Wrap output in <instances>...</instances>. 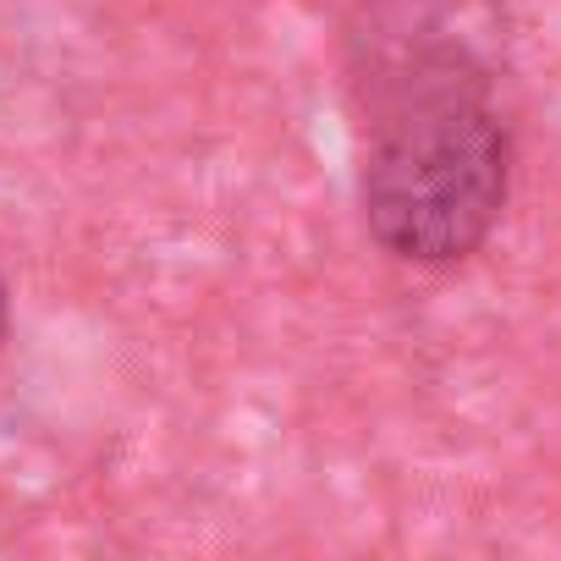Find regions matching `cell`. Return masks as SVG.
<instances>
[{
	"label": "cell",
	"mask_w": 561,
	"mask_h": 561,
	"mask_svg": "<svg viewBox=\"0 0 561 561\" xmlns=\"http://www.w3.org/2000/svg\"><path fill=\"white\" fill-rule=\"evenodd\" d=\"M512 187V133L484 72L424 50L386 94L364 154V220L391 259L457 264L484 248Z\"/></svg>",
	"instance_id": "cell-1"
},
{
	"label": "cell",
	"mask_w": 561,
	"mask_h": 561,
	"mask_svg": "<svg viewBox=\"0 0 561 561\" xmlns=\"http://www.w3.org/2000/svg\"><path fill=\"white\" fill-rule=\"evenodd\" d=\"M7 336H12V287L0 275V353H7Z\"/></svg>",
	"instance_id": "cell-2"
}]
</instances>
